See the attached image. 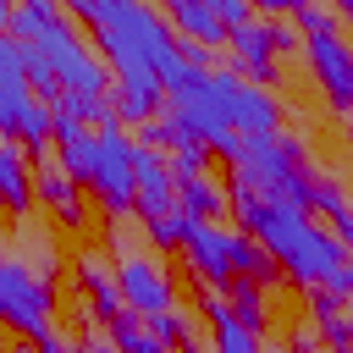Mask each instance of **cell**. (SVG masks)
<instances>
[{
	"mask_svg": "<svg viewBox=\"0 0 353 353\" xmlns=\"http://www.w3.org/2000/svg\"><path fill=\"white\" fill-rule=\"evenodd\" d=\"M226 210H232L237 232L254 237V243L276 259L281 281H292V287H303V292H309V287H325V281L353 259L314 215L287 210V204H276V199H259V193H248V188H232V182H226Z\"/></svg>",
	"mask_w": 353,
	"mask_h": 353,
	"instance_id": "cell-1",
	"label": "cell"
},
{
	"mask_svg": "<svg viewBox=\"0 0 353 353\" xmlns=\"http://www.w3.org/2000/svg\"><path fill=\"white\" fill-rule=\"evenodd\" d=\"M72 22H83L99 44V61L110 66V94H116V116L132 127H149L165 110V88L154 61L143 55L132 22H127V0H72L66 11Z\"/></svg>",
	"mask_w": 353,
	"mask_h": 353,
	"instance_id": "cell-2",
	"label": "cell"
},
{
	"mask_svg": "<svg viewBox=\"0 0 353 353\" xmlns=\"http://www.w3.org/2000/svg\"><path fill=\"white\" fill-rule=\"evenodd\" d=\"M309 176H314L309 143L292 138V132L243 138V154H237V165H232V188H248V193L276 199V204L303 210V215H309Z\"/></svg>",
	"mask_w": 353,
	"mask_h": 353,
	"instance_id": "cell-3",
	"label": "cell"
},
{
	"mask_svg": "<svg viewBox=\"0 0 353 353\" xmlns=\"http://www.w3.org/2000/svg\"><path fill=\"white\" fill-rule=\"evenodd\" d=\"M132 132L121 127V121H110V127H99V165H94V182H88V193H94V204H99V215L116 226V221H127L132 215V204H138V182H132Z\"/></svg>",
	"mask_w": 353,
	"mask_h": 353,
	"instance_id": "cell-4",
	"label": "cell"
},
{
	"mask_svg": "<svg viewBox=\"0 0 353 353\" xmlns=\"http://www.w3.org/2000/svg\"><path fill=\"white\" fill-rule=\"evenodd\" d=\"M0 325H11L17 336L55 325V281L33 276L22 259H0Z\"/></svg>",
	"mask_w": 353,
	"mask_h": 353,
	"instance_id": "cell-5",
	"label": "cell"
},
{
	"mask_svg": "<svg viewBox=\"0 0 353 353\" xmlns=\"http://www.w3.org/2000/svg\"><path fill=\"white\" fill-rule=\"evenodd\" d=\"M116 287H121V303H127L138 320H154V314L176 309V281H171V270H165L154 254H127V259H116Z\"/></svg>",
	"mask_w": 353,
	"mask_h": 353,
	"instance_id": "cell-6",
	"label": "cell"
},
{
	"mask_svg": "<svg viewBox=\"0 0 353 353\" xmlns=\"http://www.w3.org/2000/svg\"><path fill=\"white\" fill-rule=\"evenodd\" d=\"M303 61H309V77H314L320 99H325L336 116H353V44H347L342 33L303 39Z\"/></svg>",
	"mask_w": 353,
	"mask_h": 353,
	"instance_id": "cell-7",
	"label": "cell"
},
{
	"mask_svg": "<svg viewBox=\"0 0 353 353\" xmlns=\"http://www.w3.org/2000/svg\"><path fill=\"white\" fill-rule=\"evenodd\" d=\"M226 72H237L254 88H276L281 83V55H276V22L270 17L265 22L254 17L243 33L226 39Z\"/></svg>",
	"mask_w": 353,
	"mask_h": 353,
	"instance_id": "cell-8",
	"label": "cell"
},
{
	"mask_svg": "<svg viewBox=\"0 0 353 353\" xmlns=\"http://www.w3.org/2000/svg\"><path fill=\"white\" fill-rule=\"evenodd\" d=\"M182 254H188V270L199 287L226 292V281H237V232H226L221 221H199L193 237L182 243Z\"/></svg>",
	"mask_w": 353,
	"mask_h": 353,
	"instance_id": "cell-9",
	"label": "cell"
},
{
	"mask_svg": "<svg viewBox=\"0 0 353 353\" xmlns=\"http://www.w3.org/2000/svg\"><path fill=\"white\" fill-rule=\"evenodd\" d=\"M132 182H138V204H132V215L138 221H154V215H165V210H176V176H171V154H160V149H132Z\"/></svg>",
	"mask_w": 353,
	"mask_h": 353,
	"instance_id": "cell-10",
	"label": "cell"
},
{
	"mask_svg": "<svg viewBox=\"0 0 353 353\" xmlns=\"http://www.w3.org/2000/svg\"><path fill=\"white\" fill-rule=\"evenodd\" d=\"M72 281H77V292H83V303H88V314L110 331L121 314H127V303H121V287H116V270L94 254V248H83L77 259H72Z\"/></svg>",
	"mask_w": 353,
	"mask_h": 353,
	"instance_id": "cell-11",
	"label": "cell"
},
{
	"mask_svg": "<svg viewBox=\"0 0 353 353\" xmlns=\"http://www.w3.org/2000/svg\"><path fill=\"white\" fill-rule=\"evenodd\" d=\"M33 193H39V204L61 221V232H83V226H88V221H83V215H88V210H83V193H77V182L66 176L61 160H50V154L33 160Z\"/></svg>",
	"mask_w": 353,
	"mask_h": 353,
	"instance_id": "cell-12",
	"label": "cell"
},
{
	"mask_svg": "<svg viewBox=\"0 0 353 353\" xmlns=\"http://www.w3.org/2000/svg\"><path fill=\"white\" fill-rule=\"evenodd\" d=\"M232 132L237 138H270V132H281V99H276V88L237 83V94H232Z\"/></svg>",
	"mask_w": 353,
	"mask_h": 353,
	"instance_id": "cell-13",
	"label": "cell"
},
{
	"mask_svg": "<svg viewBox=\"0 0 353 353\" xmlns=\"http://www.w3.org/2000/svg\"><path fill=\"white\" fill-rule=\"evenodd\" d=\"M33 160H28V149L22 143H0V210L11 215V221H22L28 210H33Z\"/></svg>",
	"mask_w": 353,
	"mask_h": 353,
	"instance_id": "cell-14",
	"label": "cell"
},
{
	"mask_svg": "<svg viewBox=\"0 0 353 353\" xmlns=\"http://www.w3.org/2000/svg\"><path fill=\"white\" fill-rule=\"evenodd\" d=\"M55 154L66 165V176L77 188L94 182V165H99V132H88L83 121H55Z\"/></svg>",
	"mask_w": 353,
	"mask_h": 353,
	"instance_id": "cell-15",
	"label": "cell"
},
{
	"mask_svg": "<svg viewBox=\"0 0 353 353\" xmlns=\"http://www.w3.org/2000/svg\"><path fill=\"white\" fill-rule=\"evenodd\" d=\"M165 22H171L176 39H188V44H204V50L226 44V28H221V17H215L210 0H171V6H165Z\"/></svg>",
	"mask_w": 353,
	"mask_h": 353,
	"instance_id": "cell-16",
	"label": "cell"
},
{
	"mask_svg": "<svg viewBox=\"0 0 353 353\" xmlns=\"http://www.w3.org/2000/svg\"><path fill=\"white\" fill-rule=\"evenodd\" d=\"M226 309H232V320L243 325V331H254V336H265V325H270V309H265V287L259 281H226Z\"/></svg>",
	"mask_w": 353,
	"mask_h": 353,
	"instance_id": "cell-17",
	"label": "cell"
},
{
	"mask_svg": "<svg viewBox=\"0 0 353 353\" xmlns=\"http://www.w3.org/2000/svg\"><path fill=\"white\" fill-rule=\"evenodd\" d=\"M176 210L188 221H215L226 210V188L215 176H193V182H176Z\"/></svg>",
	"mask_w": 353,
	"mask_h": 353,
	"instance_id": "cell-18",
	"label": "cell"
},
{
	"mask_svg": "<svg viewBox=\"0 0 353 353\" xmlns=\"http://www.w3.org/2000/svg\"><path fill=\"white\" fill-rule=\"evenodd\" d=\"M342 210H353V193H347V182H342L336 171H320V165H314V176H309V215H325V221H336Z\"/></svg>",
	"mask_w": 353,
	"mask_h": 353,
	"instance_id": "cell-19",
	"label": "cell"
},
{
	"mask_svg": "<svg viewBox=\"0 0 353 353\" xmlns=\"http://www.w3.org/2000/svg\"><path fill=\"white\" fill-rule=\"evenodd\" d=\"M143 325H149V336H154L165 353L199 342V314H193V309H165V314H154V320H143Z\"/></svg>",
	"mask_w": 353,
	"mask_h": 353,
	"instance_id": "cell-20",
	"label": "cell"
},
{
	"mask_svg": "<svg viewBox=\"0 0 353 353\" xmlns=\"http://www.w3.org/2000/svg\"><path fill=\"white\" fill-rule=\"evenodd\" d=\"M237 276H243V281H259L265 292H270V287H281L276 259H270V254H265L254 237H243V232H237Z\"/></svg>",
	"mask_w": 353,
	"mask_h": 353,
	"instance_id": "cell-21",
	"label": "cell"
},
{
	"mask_svg": "<svg viewBox=\"0 0 353 353\" xmlns=\"http://www.w3.org/2000/svg\"><path fill=\"white\" fill-rule=\"evenodd\" d=\"M193 226H199V221H188L182 210H165V215L143 221V237H149V243H154L160 254H176V248H182V243L193 237Z\"/></svg>",
	"mask_w": 353,
	"mask_h": 353,
	"instance_id": "cell-22",
	"label": "cell"
},
{
	"mask_svg": "<svg viewBox=\"0 0 353 353\" xmlns=\"http://www.w3.org/2000/svg\"><path fill=\"white\" fill-rule=\"evenodd\" d=\"M287 22H292V28L303 33V39H325V33H336L342 11H331V6H320V0H292Z\"/></svg>",
	"mask_w": 353,
	"mask_h": 353,
	"instance_id": "cell-23",
	"label": "cell"
},
{
	"mask_svg": "<svg viewBox=\"0 0 353 353\" xmlns=\"http://www.w3.org/2000/svg\"><path fill=\"white\" fill-rule=\"evenodd\" d=\"M105 336H110V347H116V353H165V347L149 336V325H143L138 314H121Z\"/></svg>",
	"mask_w": 353,
	"mask_h": 353,
	"instance_id": "cell-24",
	"label": "cell"
},
{
	"mask_svg": "<svg viewBox=\"0 0 353 353\" xmlns=\"http://www.w3.org/2000/svg\"><path fill=\"white\" fill-rule=\"evenodd\" d=\"M171 176H176V182L210 176V149H204V143H193V138H188V143H176V149H171Z\"/></svg>",
	"mask_w": 353,
	"mask_h": 353,
	"instance_id": "cell-25",
	"label": "cell"
},
{
	"mask_svg": "<svg viewBox=\"0 0 353 353\" xmlns=\"http://www.w3.org/2000/svg\"><path fill=\"white\" fill-rule=\"evenodd\" d=\"M342 303H347V298H336L331 287H309V292H303V309H309V325H314V331L336 325V320H342Z\"/></svg>",
	"mask_w": 353,
	"mask_h": 353,
	"instance_id": "cell-26",
	"label": "cell"
},
{
	"mask_svg": "<svg viewBox=\"0 0 353 353\" xmlns=\"http://www.w3.org/2000/svg\"><path fill=\"white\" fill-rule=\"evenodd\" d=\"M210 6H215V17H221V28H226V39H232V33H243V28L254 22V11H248L243 0H210Z\"/></svg>",
	"mask_w": 353,
	"mask_h": 353,
	"instance_id": "cell-27",
	"label": "cell"
},
{
	"mask_svg": "<svg viewBox=\"0 0 353 353\" xmlns=\"http://www.w3.org/2000/svg\"><path fill=\"white\" fill-rule=\"evenodd\" d=\"M28 342H33V353H77V342H72L61 325H44V331H33Z\"/></svg>",
	"mask_w": 353,
	"mask_h": 353,
	"instance_id": "cell-28",
	"label": "cell"
},
{
	"mask_svg": "<svg viewBox=\"0 0 353 353\" xmlns=\"http://www.w3.org/2000/svg\"><path fill=\"white\" fill-rule=\"evenodd\" d=\"M287 353H325V342H320V331L303 320L298 331H292V342H287Z\"/></svg>",
	"mask_w": 353,
	"mask_h": 353,
	"instance_id": "cell-29",
	"label": "cell"
},
{
	"mask_svg": "<svg viewBox=\"0 0 353 353\" xmlns=\"http://www.w3.org/2000/svg\"><path fill=\"white\" fill-rule=\"evenodd\" d=\"M331 237H336V243H342V248L353 254V210H342V215L331 221Z\"/></svg>",
	"mask_w": 353,
	"mask_h": 353,
	"instance_id": "cell-30",
	"label": "cell"
},
{
	"mask_svg": "<svg viewBox=\"0 0 353 353\" xmlns=\"http://www.w3.org/2000/svg\"><path fill=\"white\" fill-rule=\"evenodd\" d=\"M325 287H331L336 298H353V259H347V265H342V270H336V276H331Z\"/></svg>",
	"mask_w": 353,
	"mask_h": 353,
	"instance_id": "cell-31",
	"label": "cell"
},
{
	"mask_svg": "<svg viewBox=\"0 0 353 353\" xmlns=\"http://www.w3.org/2000/svg\"><path fill=\"white\" fill-rule=\"evenodd\" d=\"M77 353H116V347H110V336H94L88 331V336H77Z\"/></svg>",
	"mask_w": 353,
	"mask_h": 353,
	"instance_id": "cell-32",
	"label": "cell"
},
{
	"mask_svg": "<svg viewBox=\"0 0 353 353\" xmlns=\"http://www.w3.org/2000/svg\"><path fill=\"white\" fill-rule=\"evenodd\" d=\"M6 353H33V342H28V336H22V342H11V347H6Z\"/></svg>",
	"mask_w": 353,
	"mask_h": 353,
	"instance_id": "cell-33",
	"label": "cell"
},
{
	"mask_svg": "<svg viewBox=\"0 0 353 353\" xmlns=\"http://www.w3.org/2000/svg\"><path fill=\"white\" fill-rule=\"evenodd\" d=\"M265 353H287V347H265Z\"/></svg>",
	"mask_w": 353,
	"mask_h": 353,
	"instance_id": "cell-34",
	"label": "cell"
},
{
	"mask_svg": "<svg viewBox=\"0 0 353 353\" xmlns=\"http://www.w3.org/2000/svg\"><path fill=\"white\" fill-rule=\"evenodd\" d=\"M0 254H6V232H0Z\"/></svg>",
	"mask_w": 353,
	"mask_h": 353,
	"instance_id": "cell-35",
	"label": "cell"
},
{
	"mask_svg": "<svg viewBox=\"0 0 353 353\" xmlns=\"http://www.w3.org/2000/svg\"><path fill=\"white\" fill-rule=\"evenodd\" d=\"M0 353H6V347H0Z\"/></svg>",
	"mask_w": 353,
	"mask_h": 353,
	"instance_id": "cell-36",
	"label": "cell"
}]
</instances>
